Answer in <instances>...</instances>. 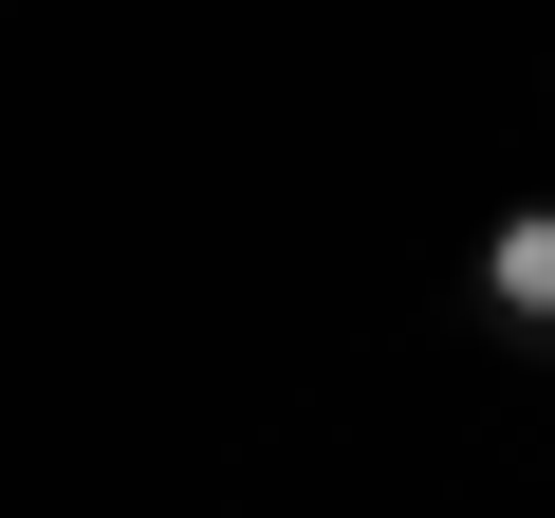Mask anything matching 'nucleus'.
I'll list each match as a JSON object with an SVG mask.
<instances>
[{
  "mask_svg": "<svg viewBox=\"0 0 555 518\" xmlns=\"http://www.w3.org/2000/svg\"><path fill=\"white\" fill-rule=\"evenodd\" d=\"M481 334L555 371V204H518V222L481 241Z\"/></svg>",
  "mask_w": 555,
  "mask_h": 518,
  "instance_id": "nucleus-1",
  "label": "nucleus"
}]
</instances>
